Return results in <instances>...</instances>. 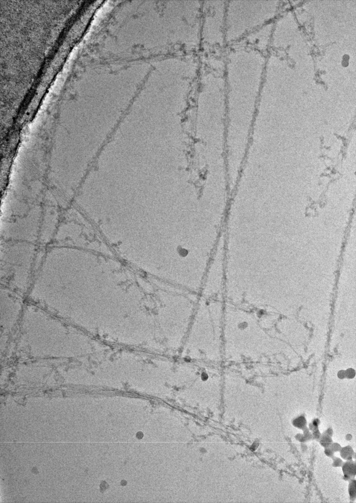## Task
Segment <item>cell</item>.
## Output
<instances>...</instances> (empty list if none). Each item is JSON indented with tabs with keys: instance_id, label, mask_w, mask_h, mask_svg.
<instances>
[{
	"instance_id": "cell-1",
	"label": "cell",
	"mask_w": 356,
	"mask_h": 503,
	"mask_svg": "<svg viewBox=\"0 0 356 503\" xmlns=\"http://www.w3.org/2000/svg\"><path fill=\"white\" fill-rule=\"evenodd\" d=\"M227 4L225 1H206L202 6L201 36L209 45H221L225 40Z\"/></svg>"
}]
</instances>
